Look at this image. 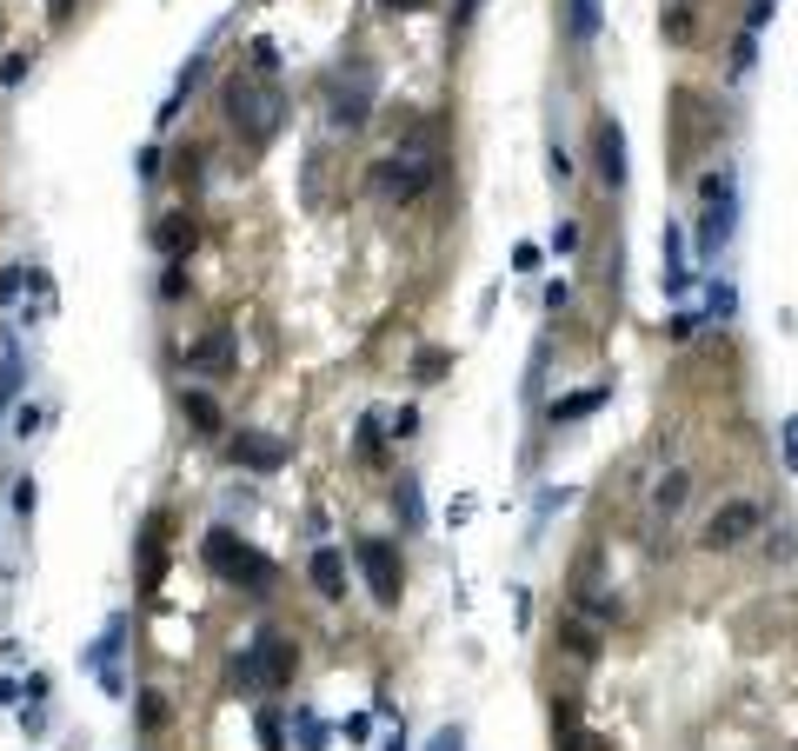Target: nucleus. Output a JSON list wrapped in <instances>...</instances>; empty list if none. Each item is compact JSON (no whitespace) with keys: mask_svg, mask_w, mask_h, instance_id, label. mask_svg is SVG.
<instances>
[{"mask_svg":"<svg viewBox=\"0 0 798 751\" xmlns=\"http://www.w3.org/2000/svg\"><path fill=\"white\" fill-rule=\"evenodd\" d=\"M440 173H446L440 140H433V133H406L393 153L373 160V193H380L386 206H413V200H426V193L440 186Z\"/></svg>","mask_w":798,"mask_h":751,"instance_id":"obj_1","label":"nucleus"},{"mask_svg":"<svg viewBox=\"0 0 798 751\" xmlns=\"http://www.w3.org/2000/svg\"><path fill=\"white\" fill-rule=\"evenodd\" d=\"M220 106H226V126H233L246 146H266V140L280 133V120H286L280 80H266V73H253V67H233V73H226Z\"/></svg>","mask_w":798,"mask_h":751,"instance_id":"obj_2","label":"nucleus"},{"mask_svg":"<svg viewBox=\"0 0 798 751\" xmlns=\"http://www.w3.org/2000/svg\"><path fill=\"white\" fill-rule=\"evenodd\" d=\"M293 672H300V646H293L286 632H260L246 652H233L226 686L260 699V692H286V686H293Z\"/></svg>","mask_w":798,"mask_h":751,"instance_id":"obj_3","label":"nucleus"},{"mask_svg":"<svg viewBox=\"0 0 798 751\" xmlns=\"http://www.w3.org/2000/svg\"><path fill=\"white\" fill-rule=\"evenodd\" d=\"M200 559H206L213 579H226V586H240V592H273V579H280V566H273L260 546H246L233 526H213V532L200 539Z\"/></svg>","mask_w":798,"mask_h":751,"instance_id":"obj_4","label":"nucleus"},{"mask_svg":"<svg viewBox=\"0 0 798 751\" xmlns=\"http://www.w3.org/2000/svg\"><path fill=\"white\" fill-rule=\"evenodd\" d=\"M373 100H380V67L373 60H346V67L326 73V120L333 126H366Z\"/></svg>","mask_w":798,"mask_h":751,"instance_id":"obj_5","label":"nucleus"},{"mask_svg":"<svg viewBox=\"0 0 798 751\" xmlns=\"http://www.w3.org/2000/svg\"><path fill=\"white\" fill-rule=\"evenodd\" d=\"M766 532V506L759 499H719L713 512H706V526H699V546L706 552H739V546H752Z\"/></svg>","mask_w":798,"mask_h":751,"instance_id":"obj_6","label":"nucleus"},{"mask_svg":"<svg viewBox=\"0 0 798 751\" xmlns=\"http://www.w3.org/2000/svg\"><path fill=\"white\" fill-rule=\"evenodd\" d=\"M699 193H706V213H699V260H713V253L733 240V220H739V186H733V173L719 166V173H706V180H699Z\"/></svg>","mask_w":798,"mask_h":751,"instance_id":"obj_7","label":"nucleus"},{"mask_svg":"<svg viewBox=\"0 0 798 751\" xmlns=\"http://www.w3.org/2000/svg\"><path fill=\"white\" fill-rule=\"evenodd\" d=\"M353 566L366 572V592H373L380 606H400L406 566H400V546H393V539H360V546H353Z\"/></svg>","mask_w":798,"mask_h":751,"instance_id":"obj_8","label":"nucleus"},{"mask_svg":"<svg viewBox=\"0 0 798 751\" xmlns=\"http://www.w3.org/2000/svg\"><path fill=\"white\" fill-rule=\"evenodd\" d=\"M186 366H193L200 379H226V373L240 366V339H233V326H206V333L186 346Z\"/></svg>","mask_w":798,"mask_h":751,"instance_id":"obj_9","label":"nucleus"},{"mask_svg":"<svg viewBox=\"0 0 798 751\" xmlns=\"http://www.w3.org/2000/svg\"><path fill=\"white\" fill-rule=\"evenodd\" d=\"M593 160H599V186L619 193V186H626V126H619L613 113L593 126Z\"/></svg>","mask_w":798,"mask_h":751,"instance_id":"obj_10","label":"nucleus"},{"mask_svg":"<svg viewBox=\"0 0 798 751\" xmlns=\"http://www.w3.org/2000/svg\"><path fill=\"white\" fill-rule=\"evenodd\" d=\"M226 453L246 473H280L286 466V439H273V433H240V439H226Z\"/></svg>","mask_w":798,"mask_h":751,"instance_id":"obj_11","label":"nucleus"},{"mask_svg":"<svg viewBox=\"0 0 798 751\" xmlns=\"http://www.w3.org/2000/svg\"><path fill=\"white\" fill-rule=\"evenodd\" d=\"M193 240H200L193 213H160V226H153V246H160L166 260H186V253H193Z\"/></svg>","mask_w":798,"mask_h":751,"instance_id":"obj_12","label":"nucleus"},{"mask_svg":"<svg viewBox=\"0 0 798 751\" xmlns=\"http://www.w3.org/2000/svg\"><path fill=\"white\" fill-rule=\"evenodd\" d=\"M306 579H313V592H320V599H346V552L320 546V552H313V566H306Z\"/></svg>","mask_w":798,"mask_h":751,"instance_id":"obj_13","label":"nucleus"},{"mask_svg":"<svg viewBox=\"0 0 798 751\" xmlns=\"http://www.w3.org/2000/svg\"><path fill=\"white\" fill-rule=\"evenodd\" d=\"M659 260H666V293H686L693 286V266H686V246H679V226H666V240H659Z\"/></svg>","mask_w":798,"mask_h":751,"instance_id":"obj_14","label":"nucleus"},{"mask_svg":"<svg viewBox=\"0 0 798 751\" xmlns=\"http://www.w3.org/2000/svg\"><path fill=\"white\" fill-rule=\"evenodd\" d=\"M686 499H693V473H686V466H673V473L653 486V512H659V519H673Z\"/></svg>","mask_w":798,"mask_h":751,"instance_id":"obj_15","label":"nucleus"},{"mask_svg":"<svg viewBox=\"0 0 798 751\" xmlns=\"http://www.w3.org/2000/svg\"><path fill=\"white\" fill-rule=\"evenodd\" d=\"M160 532H166V519H147V539H140V586L147 592L160 586V566H166V539Z\"/></svg>","mask_w":798,"mask_h":751,"instance_id":"obj_16","label":"nucleus"},{"mask_svg":"<svg viewBox=\"0 0 798 751\" xmlns=\"http://www.w3.org/2000/svg\"><path fill=\"white\" fill-rule=\"evenodd\" d=\"M180 413H186L200 433H226V413H220V406H213V393H200V386H186V393H180Z\"/></svg>","mask_w":798,"mask_h":751,"instance_id":"obj_17","label":"nucleus"},{"mask_svg":"<svg viewBox=\"0 0 798 751\" xmlns=\"http://www.w3.org/2000/svg\"><path fill=\"white\" fill-rule=\"evenodd\" d=\"M606 399H613V386H593V393H573V399H553V413H546V419H553V426H566V419H586V413H599Z\"/></svg>","mask_w":798,"mask_h":751,"instance_id":"obj_18","label":"nucleus"},{"mask_svg":"<svg viewBox=\"0 0 798 751\" xmlns=\"http://www.w3.org/2000/svg\"><path fill=\"white\" fill-rule=\"evenodd\" d=\"M599 20H606V13H599V0H566V33H573L579 47L599 33Z\"/></svg>","mask_w":798,"mask_h":751,"instance_id":"obj_19","label":"nucleus"},{"mask_svg":"<svg viewBox=\"0 0 798 751\" xmlns=\"http://www.w3.org/2000/svg\"><path fill=\"white\" fill-rule=\"evenodd\" d=\"M393 506H400V519H406L413 532L426 526V499H420V479H400V486H393Z\"/></svg>","mask_w":798,"mask_h":751,"instance_id":"obj_20","label":"nucleus"},{"mask_svg":"<svg viewBox=\"0 0 798 751\" xmlns=\"http://www.w3.org/2000/svg\"><path fill=\"white\" fill-rule=\"evenodd\" d=\"M386 439H393V433H380V419H360V459H366V466L386 459Z\"/></svg>","mask_w":798,"mask_h":751,"instance_id":"obj_21","label":"nucleus"},{"mask_svg":"<svg viewBox=\"0 0 798 751\" xmlns=\"http://www.w3.org/2000/svg\"><path fill=\"white\" fill-rule=\"evenodd\" d=\"M13 386H20V346L7 339V346H0V413H7V399H13Z\"/></svg>","mask_w":798,"mask_h":751,"instance_id":"obj_22","label":"nucleus"},{"mask_svg":"<svg viewBox=\"0 0 798 751\" xmlns=\"http://www.w3.org/2000/svg\"><path fill=\"white\" fill-rule=\"evenodd\" d=\"M246 53H253V60H246V67H253V73H266V80H280V47H273V40H266V33H260V40H253V47H246Z\"/></svg>","mask_w":798,"mask_h":751,"instance_id":"obj_23","label":"nucleus"},{"mask_svg":"<svg viewBox=\"0 0 798 751\" xmlns=\"http://www.w3.org/2000/svg\"><path fill=\"white\" fill-rule=\"evenodd\" d=\"M752 53H759V33H739V40H733V80L752 73Z\"/></svg>","mask_w":798,"mask_h":751,"instance_id":"obj_24","label":"nucleus"},{"mask_svg":"<svg viewBox=\"0 0 798 751\" xmlns=\"http://www.w3.org/2000/svg\"><path fill=\"white\" fill-rule=\"evenodd\" d=\"M27 280H33V273H27V266H0V306H13V300H20V286H27Z\"/></svg>","mask_w":798,"mask_h":751,"instance_id":"obj_25","label":"nucleus"},{"mask_svg":"<svg viewBox=\"0 0 798 751\" xmlns=\"http://www.w3.org/2000/svg\"><path fill=\"white\" fill-rule=\"evenodd\" d=\"M186 293V266L180 260H166V280H160V300H180Z\"/></svg>","mask_w":798,"mask_h":751,"instance_id":"obj_26","label":"nucleus"},{"mask_svg":"<svg viewBox=\"0 0 798 751\" xmlns=\"http://www.w3.org/2000/svg\"><path fill=\"white\" fill-rule=\"evenodd\" d=\"M566 646H573V659H599V639H593L586 626H573V632H566Z\"/></svg>","mask_w":798,"mask_h":751,"instance_id":"obj_27","label":"nucleus"},{"mask_svg":"<svg viewBox=\"0 0 798 751\" xmlns=\"http://www.w3.org/2000/svg\"><path fill=\"white\" fill-rule=\"evenodd\" d=\"M140 725H166V699L160 692H140Z\"/></svg>","mask_w":798,"mask_h":751,"instance_id":"obj_28","label":"nucleus"},{"mask_svg":"<svg viewBox=\"0 0 798 751\" xmlns=\"http://www.w3.org/2000/svg\"><path fill=\"white\" fill-rule=\"evenodd\" d=\"M300 745H306V751H320V745H326V725H320L313 712H300Z\"/></svg>","mask_w":798,"mask_h":751,"instance_id":"obj_29","label":"nucleus"},{"mask_svg":"<svg viewBox=\"0 0 798 751\" xmlns=\"http://www.w3.org/2000/svg\"><path fill=\"white\" fill-rule=\"evenodd\" d=\"M413 373H420V379H433V373H446V353H440V346H426V353L413 359Z\"/></svg>","mask_w":798,"mask_h":751,"instance_id":"obj_30","label":"nucleus"},{"mask_svg":"<svg viewBox=\"0 0 798 751\" xmlns=\"http://www.w3.org/2000/svg\"><path fill=\"white\" fill-rule=\"evenodd\" d=\"M772 7H779V0H746V33H759V27L772 20Z\"/></svg>","mask_w":798,"mask_h":751,"instance_id":"obj_31","label":"nucleus"},{"mask_svg":"<svg viewBox=\"0 0 798 751\" xmlns=\"http://www.w3.org/2000/svg\"><path fill=\"white\" fill-rule=\"evenodd\" d=\"M779 446H786V466L798 473V413L786 419V426H779Z\"/></svg>","mask_w":798,"mask_h":751,"instance_id":"obj_32","label":"nucleus"},{"mask_svg":"<svg viewBox=\"0 0 798 751\" xmlns=\"http://www.w3.org/2000/svg\"><path fill=\"white\" fill-rule=\"evenodd\" d=\"M27 67H33L27 53H7V67H0V80H7V87H20V80H27Z\"/></svg>","mask_w":798,"mask_h":751,"instance_id":"obj_33","label":"nucleus"},{"mask_svg":"<svg viewBox=\"0 0 798 751\" xmlns=\"http://www.w3.org/2000/svg\"><path fill=\"white\" fill-rule=\"evenodd\" d=\"M573 246H579V226H573V220H559V226H553V253H573Z\"/></svg>","mask_w":798,"mask_h":751,"instance_id":"obj_34","label":"nucleus"},{"mask_svg":"<svg viewBox=\"0 0 798 751\" xmlns=\"http://www.w3.org/2000/svg\"><path fill=\"white\" fill-rule=\"evenodd\" d=\"M566 300H573V286H566V280H553V286H546V313H566Z\"/></svg>","mask_w":798,"mask_h":751,"instance_id":"obj_35","label":"nucleus"},{"mask_svg":"<svg viewBox=\"0 0 798 751\" xmlns=\"http://www.w3.org/2000/svg\"><path fill=\"white\" fill-rule=\"evenodd\" d=\"M413 426H420V413H413V406H400V413H393V439H413Z\"/></svg>","mask_w":798,"mask_h":751,"instance_id":"obj_36","label":"nucleus"},{"mask_svg":"<svg viewBox=\"0 0 798 751\" xmlns=\"http://www.w3.org/2000/svg\"><path fill=\"white\" fill-rule=\"evenodd\" d=\"M13 512H20V519H33V479H20V486H13Z\"/></svg>","mask_w":798,"mask_h":751,"instance_id":"obj_37","label":"nucleus"},{"mask_svg":"<svg viewBox=\"0 0 798 751\" xmlns=\"http://www.w3.org/2000/svg\"><path fill=\"white\" fill-rule=\"evenodd\" d=\"M713 319H733V286H713Z\"/></svg>","mask_w":798,"mask_h":751,"instance_id":"obj_38","label":"nucleus"},{"mask_svg":"<svg viewBox=\"0 0 798 751\" xmlns=\"http://www.w3.org/2000/svg\"><path fill=\"white\" fill-rule=\"evenodd\" d=\"M433 751H459V732H440V739H433Z\"/></svg>","mask_w":798,"mask_h":751,"instance_id":"obj_39","label":"nucleus"},{"mask_svg":"<svg viewBox=\"0 0 798 751\" xmlns=\"http://www.w3.org/2000/svg\"><path fill=\"white\" fill-rule=\"evenodd\" d=\"M47 13H53V20H67V13H73V0H53V7H47Z\"/></svg>","mask_w":798,"mask_h":751,"instance_id":"obj_40","label":"nucleus"},{"mask_svg":"<svg viewBox=\"0 0 798 751\" xmlns=\"http://www.w3.org/2000/svg\"><path fill=\"white\" fill-rule=\"evenodd\" d=\"M380 7H386V13H406V7H413V0H380Z\"/></svg>","mask_w":798,"mask_h":751,"instance_id":"obj_41","label":"nucleus"},{"mask_svg":"<svg viewBox=\"0 0 798 751\" xmlns=\"http://www.w3.org/2000/svg\"><path fill=\"white\" fill-rule=\"evenodd\" d=\"M393 751H400V745H393Z\"/></svg>","mask_w":798,"mask_h":751,"instance_id":"obj_42","label":"nucleus"}]
</instances>
